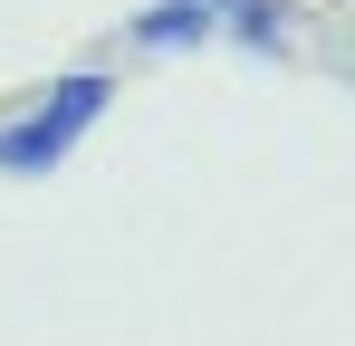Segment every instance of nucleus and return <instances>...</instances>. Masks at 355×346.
<instances>
[{"instance_id": "f257e3e1", "label": "nucleus", "mask_w": 355, "mask_h": 346, "mask_svg": "<svg viewBox=\"0 0 355 346\" xmlns=\"http://www.w3.org/2000/svg\"><path fill=\"white\" fill-rule=\"evenodd\" d=\"M106 106H116V77H106V67H67L49 97H29V106L0 125V173H19V183H29V173H58L67 154H77V135Z\"/></svg>"}, {"instance_id": "f03ea898", "label": "nucleus", "mask_w": 355, "mask_h": 346, "mask_svg": "<svg viewBox=\"0 0 355 346\" xmlns=\"http://www.w3.org/2000/svg\"><path fill=\"white\" fill-rule=\"evenodd\" d=\"M125 39L135 49H202V39H221V0H144L125 19Z\"/></svg>"}]
</instances>
